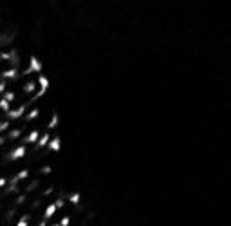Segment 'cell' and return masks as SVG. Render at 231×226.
Instances as JSON below:
<instances>
[{
  "label": "cell",
  "mask_w": 231,
  "mask_h": 226,
  "mask_svg": "<svg viewBox=\"0 0 231 226\" xmlns=\"http://www.w3.org/2000/svg\"><path fill=\"white\" fill-rule=\"evenodd\" d=\"M38 139H40V132L38 130H33V132H29V136H25L24 139H22V143H38Z\"/></svg>",
  "instance_id": "obj_3"
},
{
  "label": "cell",
  "mask_w": 231,
  "mask_h": 226,
  "mask_svg": "<svg viewBox=\"0 0 231 226\" xmlns=\"http://www.w3.org/2000/svg\"><path fill=\"white\" fill-rule=\"evenodd\" d=\"M56 212H58V208H56V205H49L47 206V208H45V214H43V219H51V217L54 215V214H56Z\"/></svg>",
  "instance_id": "obj_9"
},
{
  "label": "cell",
  "mask_w": 231,
  "mask_h": 226,
  "mask_svg": "<svg viewBox=\"0 0 231 226\" xmlns=\"http://www.w3.org/2000/svg\"><path fill=\"white\" fill-rule=\"evenodd\" d=\"M9 129V120H6V121H0V132H6Z\"/></svg>",
  "instance_id": "obj_20"
},
{
  "label": "cell",
  "mask_w": 231,
  "mask_h": 226,
  "mask_svg": "<svg viewBox=\"0 0 231 226\" xmlns=\"http://www.w3.org/2000/svg\"><path fill=\"white\" fill-rule=\"evenodd\" d=\"M18 76H20V74H18V69H16V67L7 69V71L2 72V78H4V80H16Z\"/></svg>",
  "instance_id": "obj_4"
},
{
  "label": "cell",
  "mask_w": 231,
  "mask_h": 226,
  "mask_svg": "<svg viewBox=\"0 0 231 226\" xmlns=\"http://www.w3.org/2000/svg\"><path fill=\"white\" fill-rule=\"evenodd\" d=\"M6 141H7V138H6V136H0V145H4Z\"/></svg>",
  "instance_id": "obj_27"
},
{
  "label": "cell",
  "mask_w": 231,
  "mask_h": 226,
  "mask_svg": "<svg viewBox=\"0 0 231 226\" xmlns=\"http://www.w3.org/2000/svg\"><path fill=\"white\" fill-rule=\"evenodd\" d=\"M53 190H54L53 186H49V188H47V190L43 192V195H51V194H53Z\"/></svg>",
  "instance_id": "obj_26"
},
{
  "label": "cell",
  "mask_w": 231,
  "mask_h": 226,
  "mask_svg": "<svg viewBox=\"0 0 231 226\" xmlns=\"http://www.w3.org/2000/svg\"><path fill=\"white\" fill-rule=\"evenodd\" d=\"M4 100H7V102H15V93H11V91H7V93H4Z\"/></svg>",
  "instance_id": "obj_17"
},
{
  "label": "cell",
  "mask_w": 231,
  "mask_h": 226,
  "mask_svg": "<svg viewBox=\"0 0 231 226\" xmlns=\"http://www.w3.org/2000/svg\"><path fill=\"white\" fill-rule=\"evenodd\" d=\"M54 205H56V208L60 210V208H63V206H65V199H63V197H58V199L54 201Z\"/></svg>",
  "instance_id": "obj_19"
},
{
  "label": "cell",
  "mask_w": 231,
  "mask_h": 226,
  "mask_svg": "<svg viewBox=\"0 0 231 226\" xmlns=\"http://www.w3.org/2000/svg\"><path fill=\"white\" fill-rule=\"evenodd\" d=\"M22 136V130L20 129H11L9 134H7V139H18Z\"/></svg>",
  "instance_id": "obj_12"
},
{
  "label": "cell",
  "mask_w": 231,
  "mask_h": 226,
  "mask_svg": "<svg viewBox=\"0 0 231 226\" xmlns=\"http://www.w3.org/2000/svg\"><path fill=\"white\" fill-rule=\"evenodd\" d=\"M0 109H2L4 112H9L11 111V102H7V100L2 98V100H0Z\"/></svg>",
  "instance_id": "obj_13"
},
{
  "label": "cell",
  "mask_w": 231,
  "mask_h": 226,
  "mask_svg": "<svg viewBox=\"0 0 231 226\" xmlns=\"http://www.w3.org/2000/svg\"><path fill=\"white\" fill-rule=\"evenodd\" d=\"M25 109H27V105L24 103L18 109H11L9 112H6V116H7V120H18V118H22L25 114Z\"/></svg>",
  "instance_id": "obj_1"
},
{
  "label": "cell",
  "mask_w": 231,
  "mask_h": 226,
  "mask_svg": "<svg viewBox=\"0 0 231 226\" xmlns=\"http://www.w3.org/2000/svg\"><path fill=\"white\" fill-rule=\"evenodd\" d=\"M69 201H71L72 205H80V194H78V192L71 194V195H69Z\"/></svg>",
  "instance_id": "obj_14"
},
{
  "label": "cell",
  "mask_w": 231,
  "mask_h": 226,
  "mask_svg": "<svg viewBox=\"0 0 231 226\" xmlns=\"http://www.w3.org/2000/svg\"><path fill=\"white\" fill-rule=\"evenodd\" d=\"M58 125V114H53V120H51V123H49V129H54Z\"/></svg>",
  "instance_id": "obj_23"
},
{
  "label": "cell",
  "mask_w": 231,
  "mask_h": 226,
  "mask_svg": "<svg viewBox=\"0 0 231 226\" xmlns=\"http://www.w3.org/2000/svg\"><path fill=\"white\" fill-rule=\"evenodd\" d=\"M60 224H62V226H69V224H71V217H69V215H63L62 221H60Z\"/></svg>",
  "instance_id": "obj_22"
},
{
  "label": "cell",
  "mask_w": 231,
  "mask_h": 226,
  "mask_svg": "<svg viewBox=\"0 0 231 226\" xmlns=\"http://www.w3.org/2000/svg\"><path fill=\"white\" fill-rule=\"evenodd\" d=\"M38 226H47V219H43L42 223H38Z\"/></svg>",
  "instance_id": "obj_29"
},
{
  "label": "cell",
  "mask_w": 231,
  "mask_h": 226,
  "mask_svg": "<svg viewBox=\"0 0 231 226\" xmlns=\"http://www.w3.org/2000/svg\"><path fill=\"white\" fill-rule=\"evenodd\" d=\"M16 226H29V215H27V214H25V215H22Z\"/></svg>",
  "instance_id": "obj_15"
},
{
  "label": "cell",
  "mask_w": 231,
  "mask_h": 226,
  "mask_svg": "<svg viewBox=\"0 0 231 226\" xmlns=\"http://www.w3.org/2000/svg\"><path fill=\"white\" fill-rule=\"evenodd\" d=\"M31 72H40L42 71V63L36 60V56H31V65H29Z\"/></svg>",
  "instance_id": "obj_8"
},
{
  "label": "cell",
  "mask_w": 231,
  "mask_h": 226,
  "mask_svg": "<svg viewBox=\"0 0 231 226\" xmlns=\"http://www.w3.org/2000/svg\"><path fill=\"white\" fill-rule=\"evenodd\" d=\"M36 186H38V181H36V179H34V181H31V183H29V185L25 186V192H27V194H29V192H33V190H36Z\"/></svg>",
  "instance_id": "obj_16"
},
{
  "label": "cell",
  "mask_w": 231,
  "mask_h": 226,
  "mask_svg": "<svg viewBox=\"0 0 231 226\" xmlns=\"http://www.w3.org/2000/svg\"><path fill=\"white\" fill-rule=\"evenodd\" d=\"M40 116V111L38 109H33V111H29V112L25 114V121H33V120H36Z\"/></svg>",
  "instance_id": "obj_11"
},
{
  "label": "cell",
  "mask_w": 231,
  "mask_h": 226,
  "mask_svg": "<svg viewBox=\"0 0 231 226\" xmlns=\"http://www.w3.org/2000/svg\"><path fill=\"white\" fill-rule=\"evenodd\" d=\"M49 141H51V136H49L47 132L42 134V136H40V139H38V143H36V150H38V148H42V147H47V145H49Z\"/></svg>",
  "instance_id": "obj_6"
},
{
  "label": "cell",
  "mask_w": 231,
  "mask_h": 226,
  "mask_svg": "<svg viewBox=\"0 0 231 226\" xmlns=\"http://www.w3.org/2000/svg\"><path fill=\"white\" fill-rule=\"evenodd\" d=\"M27 175H29V170H20L16 177H18V181H22V179H27Z\"/></svg>",
  "instance_id": "obj_18"
},
{
  "label": "cell",
  "mask_w": 231,
  "mask_h": 226,
  "mask_svg": "<svg viewBox=\"0 0 231 226\" xmlns=\"http://www.w3.org/2000/svg\"><path fill=\"white\" fill-rule=\"evenodd\" d=\"M24 203H25V194H22V195H18V197H16V206L24 205Z\"/></svg>",
  "instance_id": "obj_24"
},
{
  "label": "cell",
  "mask_w": 231,
  "mask_h": 226,
  "mask_svg": "<svg viewBox=\"0 0 231 226\" xmlns=\"http://www.w3.org/2000/svg\"><path fill=\"white\" fill-rule=\"evenodd\" d=\"M6 85H7L6 82H0V94H2V93H6Z\"/></svg>",
  "instance_id": "obj_25"
},
{
  "label": "cell",
  "mask_w": 231,
  "mask_h": 226,
  "mask_svg": "<svg viewBox=\"0 0 231 226\" xmlns=\"http://www.w3.org/2000/svg\"><path fill=\"white\" fill-rule=\"evenodd\" d=\"M25 152H27V148H25V145H20V147H16L13 152L9 154V159H13V161H16V159H20V157H24L25 156Z\"/></svg>",
  "instance_id": "obj_2"
},
{
  "label": "cell",
  "mask_w": 231,
  "mask_h": 226,
  "mask_svg": "<svg viewBox=\"0 0 231 226\" xmlns=\"http://www.w3.org/2000/svg\"><path fill=\"white\" fill-rule=\"evenodd\" d=\"M40 172H42L43 175H49L51 172H53V168H51L49 165H45V166H42V168H40Z\"/></svg>",
  "instance_id": "obj_21"
},
{
  "label": "cell",
  "mask_w": 231,
  "mask_h": 226,
  "mask_svg": "<svg viewBox=\"0 0 231 226\" xmlns=\"http://www.w3.org/2000/svg\"><path fill=\"white\" fill-rule=\"evenodd\" d=\"M51 226H62V224H51Z\"/></svg>",
  "instance_id": "obj_30"
},
{
  "label": "cell",
  "mask_w": 231,
  "mask_h": 226,
  "mask_svg": "<svg viewBox=\"0 0 231 226\" xmlns=\"http://www.w3.org/2000/svg\"><path fill=\"white\" fill-rule=\"evenodd\" d=\"M36 82H38V85H40V89H43V91H47V89H49V80H47V76L40 74Z\"/></svg>",
  "instance_id": "obj_10"
},
{
  "label": "cell",
  "mask_w": 231,
  "mask_h": 226,
  "mask_svg": "<svg viewBox=\"0 0 231 226\" xmlns=\"http://www.w3.org/2000/svg\"><path fill=\"white\" fill-rule=\"evenodd\" d=\"M13 215H15V210H9V214H7V221H9Z\"/></svg>",
  "instance_id": "obj_28"
},
{
  "label": "cell",
  "mask_w": 231,
  "mask_h": 226,
  "mask_svg": "<svg viewBox=\"0 0 231 226\" xmlns=\"http://www.w3.org/2000/svg\"><path fill=\"white\" fill-rule=\"evenodd\" d=\"M36 85H38V82H33V80H29L27 83H24V93L25 94H31L36 91Z\"/></svg>",
  "instance_id": "obj_7"
},
{
  "label": "cell",
  "mask_w": 231,
  "mask_h": 226,
  "mask_svg": "<svg viewBox=\"0 0 231 226\" xmlns=\"http://www.w3.org/2000/svg\"><path fill=\"white\" fill-rule=\"evenodd\" d=\"M47 148L51 150V152H58L60 148H62V139L56 136V138H53L51 141H49V145H47Z\"/></svg>",
  "instance_id": "obj_5"
}]
</instances>
